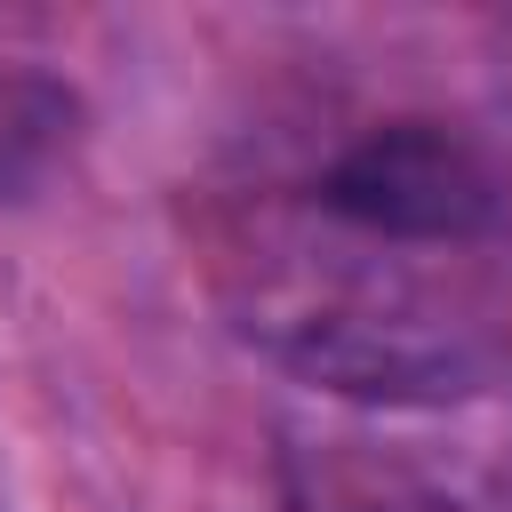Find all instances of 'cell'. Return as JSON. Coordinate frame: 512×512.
Segmentation results:
<instances>
[{
	"label": "cell",
	"instance_id": "1",
	"mask_svg": "<svg viewBox=\"0 0 512 512\" xmlns=\"http://www.w3.org/2000/svg\"><path fill=\"white\" fill-rule=\"evenodd\" d=\"M232 328L288 376L368 408H448L504 368V344L464 288L344 240H256L240 256Z\"/></svg>",
	"mask_w": 512,
	"mask_h": 512
},
{
	"label": "cell",
	"instance_id": "2",
	"mask_svg": "<svg viewBox=\"0 0 512 512\" xmlns=\"http://www.w3.org/2000/svg\"><path fill=\"white\" fill-rule=\"evenodd\" d=\"M312 200L328 224L384 248H472L504 232V208H512L496 160L440 120H384L352 136L320 168Z\"/></svg>",
	"mask_w": 512,
	"mask_h": 512
},
{
	"label": "cell",
	"instance_id": "3",
	"mask_svg": "<svg viewBox=\"0 0 512 512\" xmlns=\"http://www.w3.org/2000/svg\"><path fill=\"white\" fill-rule=\"evenodd\" d=\"M280 512H464L448 488H432L416 464H400L392 448L320 432V440H288L280 448Z\"/></svg>",
	"mask_w": 512,
	"mask_h": 512
},
{
	"label": "cell",
	"instance_id": "4",
	"mask_svg": "<svg viewBox=\"0 0 512 512\" xmlns=\"http://www.w3.org/2000/svg\"><path fill=\"white\" fill-rule=\"evenodd\" d=\"M80 144V96L40 72V64H8L0 56V208L32 200Z\"/></svg>",
	"mask_w": 512,
	"mask_h": 512
}]
</instances>
